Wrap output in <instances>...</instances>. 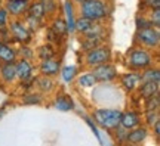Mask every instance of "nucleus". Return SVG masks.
Listing matches in <instances>:
<instances>
[{
    "mask_svg": "<svg viewBox=\"0 0 160 146\" xmlns=\"http://www.w3.org/2000/svg\"><path fill=\"white\" fill-rule=\"evenodd\" d=\"M153 127H154V134H156V137H160V121H157V123H156Z\"/></svg>",
    "mask_w": 160,
    "mask_h": 146,
    "instance_id": "ea45409f",
    "label": "nucleus"
},
{
    "mask_svg": "<svg viewBox=\"0 0 160 146\" xmlns=\"http://www.w3.org/2000/svg\"><path fill=\"white\" fill-rule=\"evenodd\" d=\"M17 59V50H13L9 45H2L0 47V61L5 64H11L15 62Z\"/></svg>",
    "mask_w": 160,
    "mask_h": 146,
    "instance_id": "a211bd4d",
    "label": "nucleus"
},
{
    "mask_svg": "<svg viewBox=\"0 0 160 146\" xmlns=\"http://www.w3.org/2000/svg\"><path fill=\"white\" fill-rule=\"evenodd\" d=\"M0 75L3 81L6 83H12L13 80L17 78V73H15V62H11V64H3L2 68H0Z\"/></svg>",
    "mask_w": 160,
    "mask_h": 146,
    "instance_id": "dca6fc26",
    "label": "nucleus"
},
{
    "mask_svg": "<svg viewBox=\"0 0 160 146\" xmlns=\"http://www.w3.org/2000/svg\"><path fill=\"white\" fill-rule=\"evenodd\" d=\"M86 123H88V125H89V127H91V130L93 131V134H95V137H97L98 140H99L101 143H102V139H101V136H99V131H98L97 125L93 124V121H92L91 118H86Z\"/></svg>",
    "mask_w": 160,
    "mask_h": 146,
    "instance_id": "c9c22d12",
    "label": "nucleus"
},
{
    "mask_svg": "<svg viewBox=\"0 0 160 146\" xmlns=\"http://www.w3.org/2000/svg\"><path fill=\"white\" fill-rule=\"evenodd\" d=\"M153 64V56L147 49L144 47H137L132 49L129 55V65L135 69H147Z\"/></svg>",
    "mask_w": 160,
    "mask_h": 146,
    "instance_id": "7ed1b4c3",
    "label": "nucleus"
},
{
    "mask_svg": "<svg viewBox=\"0 0 160 146\" xmlns=\"http://www.w3.org/2000/svg\"><path fill=\"white\" fill-rule=\"evenodd\" d=\"M37 86H39V89L40 90H43V92H49V90L52 89V80L49 78V77H46V75H43V77H40L37 81Z\"/></svg>",
    "mask_w": 160,
    "mask_h": 146,
    "instance_id": "bb28decb",
    "label": "nucleus"
},
{
    "mask_svg": "<svg viewBox=\"0 0 160 146\" xmlns=\"http://www.w3.org/2000/svg\"><path fill=\"white\" fill-rule=\"evenodd\" d=\"M27 15L42 21L43 16H45V9H43L42 2H34V3L28 5V7H27Z\"/></svg>",
    "mask_w": 160,
    "mask_h": 146,
    "instance_id": "6ab92c4d",
    "label": "nucleus"
},
{
    "mask_svg": "<svg viewBox=\"0 0 160 146\" xmlns=\"http://www.w3.org/2000/svg\"><path fill=\"white\" fill-rule=\"evenodd\" d=\"M93 77L97 78V81H111V80L116 78L117 75V69H116L111 64H102V65H98V67L93 68Z\"/></svg>",
    "mask_w": 160,
    "mask_h": 146,
    "instance_id": "0eeeda50",
    "label": "nucleus"
},
{
    "mask_svg": "<svg viewBox=\"0 0 160 146\" xmlns=\"http://www.w3.org/2000/svg\"><path fill=\"white\" fill-rule=\"evenodd\" d=\"M95 25V22L93 21H91V19H86V18H83V16H80V19H77L76 21V24H74V27H76V30L77 31H80L82 34H86L89 30L92 28Z\"/></svg>",
    "mask_w": 160,
    "mask_h": 146,
    "instance_id": "aec40b11",
    "label": "nucleus"
},
{
    "mask_svg": "<svg viewBox=\"0 0 160 146\" xmlns=\"http://www.w3.org/2000/svg\"><path fill=\"white\" fill-rule=\"evenodd\" d=\"M95 83H97V78L93 77L92 73H86L79 77V84L82 87H92V86H95Z\"/></svg>",
    "mask_w": 160,
    "mask_h": 146,
    "instance_id": "a878e982",
    "label": "nucleus"
},
{
    "mask_svg": "<svg viewBox=\"0 0 160 146\" xmlns=\"http://www.w3.org/2000/svg\"><path fill=\"white\" fill-rule=\"evenodd\" d=\"M131 146H133V145H131Z\"/></svg>",
    "mask_w": 160,
    "mask_h": 146,
    "instance_id": "37998d69",
    "label": "nucleus"
},
{
    "mask_svg": "<svg viewBox=\"0 0 160 146\" xmlns=\"http://www.w3.org/2000/svg\"><path fill=\"white\" fill-rule=\"evenodd\" d=\"M2 45H3V43H2V41H0V47H2Z\"/></svg>",
    "mask_w": 160,
    "mask_h": 146,
    "instance_id": "79ce46f5",
    "label": "nucleus"
},
{
    "mask_svg": "<svg viewBox=\"0 0 160 146\" xmlns=\"http://www.w3.org/2000/svg\"><path fill=\"white\" fill-rule=\"evenodd\" d=\"M15 73H17V77L19 80H31V74H33V67L27 59H19V61L15 64Z\"/></svg>",
    "mask_w": 160,
    "mask_h": 146,
    "instance_id": "1a4fd4ad",
    "label": "nucleus"
},
{
    "mask_svg": "<svg viewBox=\"0 0 160 146\" xmlns=\"http://www.w3.org/2000/svg\"><path fill=\"white\" fill-rule=\"evenodd\" d=\"M28 7V0H8L6 3V11L8 13L11 12V15L13 16H19L24 12H27Z\"/></svg>",
    "mask_w": 160,
    "mask_h": 146,
    "instance_id": "9d476101",
    "label": "nucleus"
},
{
    "mask_svg": "<svg viewBox=\"0 0 160 146\" xmlns=\"http://www.w3.org/2000/svg\"><path fill=\"white\" fill-rule=\"evenodd\" d=\"M141 81H154V83H160V73L156 68H147L144 74L141 75Z\"/></svg>",
    "mask_w": 160,
    "mask_h": 146,
    "instance_id": "412c9836",
    "label": "nucleus"
},
{
    "mask_svg": "<svg viewBox=\"0 0 160 146\" xmlns=\"http://www.w3.org/2000/svg\"><path fill=\"white\" fill-rule=\"evenodd\" d=\"M40 71H42V74H45L46 77H52L59 71V62L57 59H53V58L52 59H45L40 64Z\"/></svg>",
    "mask_w": 160,
    "mask_h": 146,
    "instance_id": "ddd939ff",
    "label": "nucleus"
},
{
    "mask_svg": "<svg viewBox=\"0 0 160 146\" xmlns=\"http://www.w3.org/2000/svg\"><path fill=\"white\" fill-rule=\"evenodd\" d=\"M137 41L139 43V45H142L144 47H148V49L157 47V46H159V41H160L159 30L154 28V27H148V28L138 30Z\"/></svg>",
    "mask_w": 160,
    "mask_h": 146,
    "instance_id": "39448f33",
    "label": "nucleus"
},
{
    "mask_svg": "<svg viewBox=\"0 0 160 146\" xmlns=\"http://www.w3.org/2000/svg\"><path fill=\"white\" fill-rule=\"evenodd\" d=\"M74 75H76V67L74 65H67L61 69V77L65 83H70L74 80Z\"/></svg>",
    "mask_w": 160,
    "mask_h": 146,
    "instance_id": "b1692460",
    "label": "nucleus"
},
{
    "mask_svg": "<svg viewBox=\"0 0 160 146\" xmlns=\"http://www.w3.org/2000/svg\"><path fill=\"white\" fill-rule=\"evenodd\" d=\"M135 24H137V28H138V30H142V28H148V27H153V25L150 24L148 18H145V16H137V19H135Z\"/></svg>",
    "mask_w": 160,
    "mask_h": 146,
    "instance_id": "473e14b6",
    "label": "nucleus"
},
{
    "mask_svg": "<svg viewBox=\"0 0 160 146\" xmlns=\"http://www.w3.org/2000/svg\"><path fill=\"white\" fill-rule=\"evenodd\" d=\"M76 2H77V3H82V2H85V0H76Z\"/></svg>",
    "mask_w": 160,
    "mask_h": 146,
    "instance_id": "a19ab883",
    "label": "nucleus"
},
{
    "mask_svg": "<svg viewBox=\"0 0 160 146\" xmlns=\"http://www.w3.org/2000/svg\"><path fill=\"white\" fill-rule=\"evenodd\" d=\"M139 93L144 99L147 97H151L154 95H159V83H154V81H142L141 83V87H139Z\"/></svg>",
    "mask_w": 160,
    "mask_h": 146,
    "instance_id": "4468645a",
    "label": "nucleus"
},
{
    "mask_svg": "<svg viewBox=\"0 0 160 146\" xmlns=\"http://www.w3.org/2000/svg\"><path fill=\"white\" fill-rule=\"evenodd\" d=\"M145 120H147V124L153 127L157 121H160L159 111H145Z\"/></svg>",
    "mask_w": 160,
    "mask_h": 146,
    "instance_id": "c85d7f7f",
    "label": "nucleus"
},
{
    "mask_svg": "<svg viewBox=\"0 0 160 146\" xmlns=\"http://www.w3.org/2000/svg\"><path fill=\"white\" fill-rule=\"evenodd\" d=\"M19 53L22 55V59H27V61L33 56V52H31V49H28L27 46H22V47L19 49Z\"/></svg>",
    "mask_w": 160,
    "mask_h": 146,
    "instance_id": "e433bc0d",
    "label": "nucleus"
},
{
    "mask_svg": "<svg viewBox=\"0 0 160 146\" xmlns=\"http://www.w3.org/2000/svg\"><path fill=\"white\" fill-rule=\"evenodd\" d=\"M11 40V33H9V28L8 27H0V41L3 45H8Z\"/></svg>",
    "mask_w": 160,
    "mask_h": 146,
    "instance_id": "72a5a7b5",
    "label": "nucleus"
},
{
    "mask_svg": "<svg viewBox=\"0 0 160 146\" xmlns=\"http://www.w3.org/2000/svg\"><path fill=\"white\" fill-rule=\"evenodd\" d=\"M120 117H122V111L120 109H113V108H110V109L101 108V109H97L93 112V120L104 129H116V127H119Z\"/></svg>",
    "mask_w": 160,
    "mask_h": 146,
    "instance_id": "f03ea898",
    "label": "nucleus"
},
{
    "mask_svg": "<svg viewBox=\"0 0 160 146\" xmlns=\"http://www.w3.org/2000/svg\"><path fill=\"white\" fill-rule=\"evenodd\" d=\"M40 22H42L40 19H36V18L27 15V24H25V27H27L30 31H34V30H37L40 27Z\"/></svg>",
    "mask_w": 160,
    "mask_h": 146,
    "instance_id": "2f4dec72",
    "label": "nucleus"
},
{
    "mask_svg": "<svg viewBox=\"0 0 160 146\" xmlns=\"http://www.w3.org/2000/svg\"><path fill=\"white\" fill-rule=\"evenodd\" d=\"M51 30L57 34L58 37H62V35H65V34L68 33V31H67V24H65V21H64V19H61V18H58V19H55V21H53Z\"/></svg>",
    "mask_w": 160,
    "mask_h": 146,
    "instance_id": "4be33fe9",
    "label": "nucleus"
},
{
    "mask_svg": "<svg viewBox=\"0 0 160 146\" xmlns=\"http://www.w3.org/2000/svg\"><path fill=\"white\" fill-rule=\"evenodd\" d=\"M141 83V74L138 73H128L122 77V86L125 87L128 92L135 90Z\"/></svg>",
    "mask_w": 160,
    "mask_h": 146,
    "instance_id": "f8f14e48",
    "label": "nucleus"
},
{
    "mask_svg": "<svg viewBox=\"0 0 160 146\" xmlns=\"http://www.w3.org/2000/svg\"><path fill=\"white\" fill-rule=\"evenodd\" d=\"M116 129H117V134H116V137L119 139V142H126V136H128V131H129V130L123 129L122 125L116 127Z\"/></svg>",
    "mask_w": 160,
    "mask_h": 146,
    "instance_id": "f704fd0d",
    "label": "nucleus"
},
{
    "mask_svg": "<svg viewBox=\"0 0 160 146\" xmlns=\"http://www.w3.org/2000/svg\"><path fill=\"white\" fill-rule=\"evenodd\" d=\"M144 5L150 9H160V0H144Z\"/></svg>",
    "mask_w": 160,
    "mask_h": 146,
    "instance_id": "58836bf2",
    "label": "nucleus"
},
{
    "mask_svg": "<svg viewBox=\"0 0 160 146\" xmlns=\"http://www.w3.org/2000/svg\"><path fill=\"white\" fill-rule=\"evenodd\" d=\"M139 123H141V118L137 112L133 111H128V112H122V117H120V125L126 130H132L135 127H139Z\"/></svg>",
    "mask_w": 160,
    "mask_h": 146,
    "instance_id": "6e6552de",
    "label": "nucleus"
},
{
    "mask_svg": "<svg viewBox=\"0 0 160 146\" xmlns=\"http://www.w3.org/2000/svg\"><path fill=\"white\" fill-rule=\"evenodd\" d=\"M22 102L25 105H39L40 102H42V97H40V95H37V93H30V95L24 96Z\"/></svg>",
    "mask_w": 160,
    "mask_h": 146,
    "instance_id": "7c9ffc66",
    "label": "nucleus"
},
{
    "mask_svg": "<svg viewBox=\"0 0 160 146\" xmlns=\"http://www.w3.org/2000/svg\"><path fill=\"white\" fill-rule=\"evenodd\" d=\"M148 134V131L145 127H135L128 131V136H126V142H129L131 145H138L141 142L145 140V137Z\"/></svg>",
    "mask_w": 160,
    "mask_h": 146,
    "instance_id": "9b49d317",
    "label": "nucleus"
},
{
    "mask_svg": "<svg viewBox=\"0 0 160 146\" xmlns=\"http://www.w3.org/2000/svg\"><path fill=\"white\" fill-rule=\"evenodd\" d=\"M37 53H39V58L42 61H45V59H52V58L55 56V50H53V47H52L51 45L42 46Z\"/></svg>",
    "mask_w": 160,
    "mask_h": 146,
    "instance_id": "393cba45",
    "label": "nucleus"
},
{
    "mask_svg": "<svg viewBox=\"0 0 160 146\" xmlns=\"http://www.w3.org/2000/svg\"><path fill=\"white\" fill-rule=\"evenodd\" d=\"M8 24V11L0 7V27H6Z\"/></svg>",
    "mask_w": 160,
    "mask_h": 146,
    "instance_id": "4c0bfd02",
    "label": "nucleus"
},
{
    "mask_svg": "<svg viewBox=\"0 0 160 146\" xmlns=\"http://www.w3.org/2000/svg\"><path fill=\"white\" fill-rule=\"evenodd\" d=\"M110 56H111V53H110L108 47L97 46V47H93L91 50H88V53H86V64L89 67L95 68L98 65H102V64H108Z\"/></svg>",
    "mask_w": 160,
    "mask_h": 146,
    "instance_id": "20e7f679",
    "label": "nucleus"
},
{
    "mask_svg": "<svg viewBox=\"0 0 160 146\" xmlns=\"http://www.w3.org/2000/svg\"><path fill=\"white\" fill-rule=\"evenodd\" d=\"M80 13L86 19L97 22L104 19L108 12H107V5L102 0H85L80 3Z\"/></svg>",
    "mask_w": 160,
    "mask_h": 146,
    "instance_id": "f257e3e1",
    "label": "nucleus"
},
{
    "mask_svg": "<svg viewBox=\"0 0 160 146\" xmlns=\"http://www.w3.org/2000/svg\"><path fill=\"white\" fill-rule=\"evenodd\" d=\"M160 109V97L154 95L145 99V111H159Z\"/></svg>",
    "mask_w": 160,
    "mask_h": 146,
    "instance_id": "5701e85b",
    "label": "nucleus"
},
{
    "mask_svg": "<svg viewBox=\"0 0 160 146\" xmlns=\"http://www.w3.org/2000/svg\"><path fill=\"white\" fill-rule=\"evenodd\" d=\"M64 11H65V18H67V31H70V33H73V31H76V19H74V12H73V5H71V2H65L64 3Z\"/></svg>",
    "mask_w": 160,
    "mask_h": 146,
    "instance_id": "f3484780",
    "label": "nucleus"
},
{
    "mask_svg": "<svg viewBox=\"0 0 160 146\" xmlns=\"http://www.w3.org/2000/svg\"><path fill=\"white\" fill-rule=\"evenodd\" d=\"M8 28H9V33H11L12 39L19 41V43H28L30 40H31V31L21 21H12Z\"/></svg>",
    "mask_w": 160,
    "mask_h": 146,
    "instance_id": "423d86ee",
    "label": "nucleus"
},
{
    "mask_svg": "<svg viewBox=\"0 0 160 146\" xmlns=\"http://www.w3.org/2000/svg\"><path fill=\"white\" fill-rule=\"evenodd\" d=\"M150 24L154 27V28L159 30L160 27V9H151L150 12V16H148Z\"/></svg>",
    "mask_w": 160,
    "mask_h": 146,
    "instance_id": "cd10ccee",
    "label": "nucleus"
},
{
    "mask_svg": "<svg viewBox=\"0 0 160 146\" xmlns=\"http://www.w3.org/2000/svg\"><path fill=\"white\" fill-rule=\"evenodd\" d=\"M42 5H43V9H45V15L46 13H55L58 7L57 0H42Z\"/></svg>",
    "mask_w": 160,
    "mask_h": 146,
    "instance_id": "c756f323",
    "label": "nucleus"
},
{
    "mask_svg": "<svg viewBox=\"0 0 160 146\" xmlns=\"http://www.w3.org/2000/svg\"><path fill=\"white\" fill-rule=\"evenodd\" d=\"M55 108L59 109V111H62V112H67V111H71L73 108H74V103H73V99L67 95H59L57 96V99H55Z\"/></svg>",
    "mask_w": 160,
    "mask_h": 146,
    "instance_id": "2eb2a0df",
    "label": "nucleus"
}]
</instances>
